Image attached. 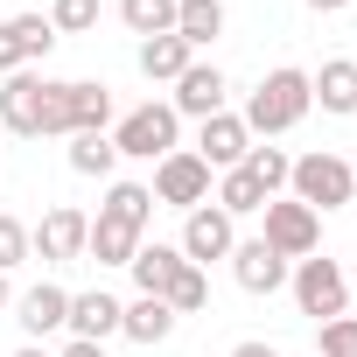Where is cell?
<instances>
[{"label":"cell","mask_w":357,"mask_h":357,"mask_svg":"<svg viewBox=\"0 0 357 357\" xmlns=\"http://www.w3.org/2000/svg\"><path fill=\"white\" fill-rule=\"evenodd\" d=\"M308 70H294V63H280V70H266L259 84H252V98H245V133L252 140H273V133H294L301 119H308Z\"/></svg>","instance_id":"1"},{"label":"cell","mask_w":357,"mask_h":357,"mask_svg":"<svg viewBox=\"0 0 357 357\" xmlns=\"http://www.w3.org/2000/svg\"><path fill=\"white\" fill-rule=\"evenodd\" d=\"M112 126V84L98 77H56L50 84V140H70V133H105Z\"/></svg>","instance_id":"2"},{"label":"cell","mask_w":357,"mask_h":357,"mask_svg":"<svg viewBox=\"0 0 357 357\" xmlns=\"http://www.w3.org/2000/svg\"><path fill=\"white\" fill-rule=\"evenodd\" d=\"M287 197H294V204H308V211L322 218V211H343V204L357 197V175H350V161H343V154L315 147V154H301V161L287 168Z\"/></svg>","instance_id":"3"},{"label":"cell","mask_w":357,"mask_h":357,"mask_svg":"<svg viewBox=\"0 0 357 357\" xmlns=\"http://www.w3.org/2000/svg\"><path fill=\"white\" fill-rule=\"evenodd\" d=\"M112 147L133 154V161H161V154L183 147V119H175L168 98H147V105H133V112L112 126Z\"/></svg>","instance_id":"4"},{"label":"cell","mask_w":357,"mask_h":357,"mask_svg":"<svg viewBox=\"0 0 357 357\" xmlns=\"http://www.w3.org/2000/svg\"><path fill=\"white\" fill-rule=\"evenodd\" d=\"M287 287H294V308L329 322V315H350V280L336 259H294L287 266Z\"/></svg>","instance_id":"5"},{"label":"cell","mask_w":357,"mask_h":357,"mask_svg":"<svg viewBox=\"0 0 357 357\" xmlns=\"http://www.w3.org/2000/svg\"><path fill=\"white\" fill-rule=\"evenodd\" d=\"M259 218H266V231H259V238H266L287 266H294V259H315V245H322V218H315L308 204H294V197H266V211H259Z\"/></svg>","instance_id":"6"},{"label":"cell","mask_w":357,"mask_h":357,"mask_svg":"<svg viewBox=\"0 0 357 357\" xmlns=\"http://www.w3.org/2000/svg\"><path fill=\"white\" fill-rule=\"evenodd\" d=\"M50 84H56V77H36V70L0 77V133L43 140V126H50Z\"/></svg>","instance_id":"7"},{"label":"cell","mask_w":357,"mask_h":357,"mask_svg":"<svg viewBox=\"0 0 357 357\" xmlns=\"http://www.w3.org/2000/svg\"><path fill=\"white\" fill-rule=\"evenodd\" d=\"M147 190H154V204H168V211L190 218L197 204H211V168H204L190 147H175V154L154 161V183H147Z\"/></svg>","instance_id":"8"},{"label":"cell","mask_w":357,"mask_h":357,"mask_svg":"<svg viewBox=\"0 0 357 357\" xmlns=\"http://www.w3.org/2000/svg\"><path fill=\"white\" fill-rule=\"evenodd\" d=\"M231 245H238V218H225L218 204H197L183 218V245H175V252L211 273V259H231Z\"/></svg>","instance_id":"9"},{"label":"cell","mask_w":357,"mask_h":357,"mask_svg":"<svg viewBox=\"0 0 357 357\" xmlns=\"http://www.w3.org/2000/svg\"><path fill=\"white\" fill-rule=\"evenodd\" d=\"M84 238H91V218L77 204H56V211H43V225H29V252L50 259V266L84 259Z\"/></svg>","instance_id":"10"},{"label":"cell","mask_w":357,"mask_h":357,"mask_svg":"<svg viewBox=\"0 0 357 357\" xmlns=\"http://www.w3.org/2000/svg\"><path fill=\"white\" fill-rule=\"evenodd\" d=\"M190 154H197L211 175H225V168H238V161L252 154V133H245V119L225 105V112H211V119L197 126V147H190Z\"/></svg>","instance_id":"11"},{"label":"cell","mask_w":357,"mask_h":357,"mask_svg":"<svg viewBox=\"0 0 357 357\" xmlns=\"http://www.w3.org/2000/svg\"><path fill=\"white\" fill-rule=\"evenodd\" d=\"M225 91H231V84H225V70H218V63H190L183 77H175L168 105H175V119H197V126H204L211 112H225Z\"/></svg>","instance_id":"12"},{"label":"cell","mask_w":357,"mask_h":357,"mask_svg":"<svg viewBox=\"0 0 357 357\" xmlns=\"http://www.w3.org/2000/svg\"><path fill=\"white\" fill-rule=\"evenodd\" d=\"M231 280H238L245 294H273V287H287V259H280L266 238H238V245H231Z\"/></svg>","instance_id":"13"},{"label":"cell","mask_w":357,"mask_h":357,"mask_svg":"<svg viewBox=\"0 0 357 357\" xmlns=\"http://www.w3.org/2000/svg\"><path fill=\"white\" fill-rule=\"evenodd\" d=\"M15 322L29 329V343H43V336H56V329L70 322V294H63L56 280H36L29 294H15Z\"/></svg>","instance_id":"14"},{"label":"cell","mask_w":357,"mask_h":357,"mask_svg":"<svg viewBox=\"0 0 357 357\" xmlns=\"http://www.w3.org/2000/svg\"><path fill=\"white\" fill-rule=\"evenodd\" d=\"M119 315H126V301H112L105 287H91V294H70V336H84V343H105V336H119Z\"/></svg>","instance_id":"15"},{"label":"cell","mask_w":357,"mask_h":357,"mask_svg":"<svg viewBox=\"0 0 357 357\" xmlns=\"http://www.w3.org/2000/svg\"><path fill=\"white\" fill-rule=\"evenodd\" d=\"M308 98H315L322 112L350 119V112H357V63H350V56H329L322 70H308Z\"/></svg>","instance_id":"16"},{"label":"cell","mask_w":357,"mask_h":357,"mask_svg":"<svg viewBox=\"0 0 357 357\" xmlns=\"http://www.w3.org/2000/svg\"><path fill=\"white\" fill-rule=\"evenodd\" d=\"M133 63H140V77H147V84H175V77L197 63V50H190L183 36H147V43L133 50Z\"/></svg>","instance_id":"17"},{"label":"cell","mask_w":357,"mask_h":357,"mask_svg":"<svg viewBox=\"0 0 357 357\" xmlns=\"http://www.w3.org/2000/svg\"><path fill=\"white\" fill-rule=\"evenodd\" d=\"M175 322H183V315H175L161 294H140V301H126V315H119V336H133V343H168L175 336Z\"/></svg>","instance_id":"18"},{"label":"cell","mask_w":357,"mask_h":357,"mask_svg":"<svg viewBox=\"0 0 357 357\" xmlns=\"http://www.w3.org/2000/svg\"><path fill=\"white\" fill-rule=\"evenodd\" d=\"M133 287L140 294H168V280L175 273H183V252H175V245H161V238H140V252H133Z\"/></svg>","instance_id":"19"},{"label":"cell","mask_w":357,"mask_h":357,"mask_svg":"<svg viewBox=\"0 0 357 357\" xmlns=\"http://www.w3.org/2000/svg\"><path fill=\"white\" fill-rule=\"evenodd\" d=\"M98 218H112V225H126V231L147 238V225H154V190H147V183H112L105 204H98Z\"/></svg>","instance_id":"20"},{"label":"cell","mask_w":357,"mask_h":357,"mask_svg":"<svg viewBox=\"0 0 357 357\" xmlns=\"http://www.w3.org/2000/svg\"><path fill=\"white\" fill-rule=\"evenodd\" d=\"M175 36L190 50H211L225 36V0H175Z\"/></svg>","instance_id":"21"},{"label":"cell","mask_w":357,"mask_h":357,"mask_svg":"<svg viewBox=\"0 0 357 357\" xmlns=\"http://www.w3.org/2000/svg\"><path fill=\"white\" fill-rule=\"evenodd\" d=\"M133 252H140V231H126V225H112V218H91L84 259H98V266H133Z\"/></svg>","instance_id":"22"},{"label":"cell","mask_w":357,"mask_h":357,"mask_svg":"<svg viewBox=\"0 0 357 357\" xmlns=\"http://www.w3.org/2000/svg\"><path fill=\"white\" fill-rule=\"evenodd\" d=\"M218 211H225V218H259V211H266V190L245 175V161L218 175Z\"/></svg>","instance_id":"23"},{"label":"cell","mask_w":357,"mask_h":357,"mask_svg":"<svg viewBox=\"0 0 357 357\" xmlns=\"http://www.w3.org/2000/svg\"><path fill=\"white\" fill-rule=\"evenodd\" d=\"M112 168H119L112 133H70V175H112Z\"/></svg>","instance_id":"24"},{"label":"cell","mask_w":357,"mask_h":357,"mask_svg":"<svg viewBox=\"0 0 357 357\" xmlns=\"http://www.w3.org/2000/svg\"><path fill=\"white\" fill-rule=\"evenodd\" d=\"M119 22L147 43V36H175V0H119Z\"/></svg>","instance_id":"25"},{"label":"cell","mask_w":357,"mask_h":357,"mask_svg":"<svg viewBox=\"0 0 357 357\" xmlns=\"http://www.w3.org/2000/svg\"><path fill=\"white\" fill-rule=\"evenodd\" d=\"M161 301H168L175 315H204V308H211V273L183 259V273H175V280H168V294H161Z\"/></svg>","instance_id":"26"},{"label":"cell","mask_w":357,"mask_h":357,"mask_svg":"<svg viewBox=\"0 0 357 357\" xmlns=\"http://www.w3.org/2000/svg\"><path fill=\"white\" fill-rule=\"evenodd\" d=\"M287 168H294V161H287L280 147H259V140H252V154H245V175H252V183H259L266 197H280V190H287Z\"/></svg>","instance_id":"27"},{"label":"cell","mask_w":357,"mask_h":357,"mask_svg":"<svg viewBox=\"0 0 357 357\" xmlns=\"http://www.w3.org/2000/svg\"><path fill=\"white\" fill-rule=\"evenodd\" d=\"M50 29H56V36H84V29H98V0H50Z\"/></svg>","instance_id":"28"},{"label":"cell","mask_w":357,"mask_h":357,"mask_svg":"<svg viewBox=\"0 0 357 357\" xmlns=\"http://www.w3.org/2000/svg\"><path fill=\"white\" fill-rule=\"evenodd\" d=\"M15 29H22V56H29V63H43V56L56 50V29H50V15H15Z\"/></svg>","instance_id":"29"},{"label":"cell","mask_w":357,"mask_h":357,"mask_svg":"<svg viewBox=\"0 0 357 357\" xmlns=\"http://www.w3.org/2000/svg\"><path fill=\"white\" fill-rule=\"evenodd\" d=\"M22 259H36V252H29V225L0 211V273H15Z\"/></svg>","instance_id":"30"},{"label":"cell","mask_w":357,"mask_h":357,"mask_svg":"<svg viewBox=\"0 0 357 357\" xmlns=\"http://www.w3.org/2000/svg\"><path fill=\"white\" fill-rule=\"evenodd\" d=\"M315 357H357V315H329L322 322V350Z\"/></svg>","instance_id":"31"},{"label":"cell","mask_w":357,"mask_h":357,"mask_svg":"<svg viewBox=\"0 0 357 357\" xmlns=\"http://www.w3.org/2000/svg\"><path fill=\"white\" fill-rule=\"evenodd\" d=\"M15 70H29V56H22V29L8 15V22H0V77H15Z\"/></svg>","instance_id":"32"},{"label":"cell","mask_w":357,"mask_h":357,"mask_svg":"<svg viewBox=\"0 0 357 357\" xmlns=\"http://www.w3.org/2000/svg\"><path fill=\"white\" fill-rule=\"evenodd\" d=\"M56 357H105V343H84V336H70V343H63Z\"/></svg>","instance_id":"33"},{"label":"cell","mask_w":357,"mask_h":357,"mask_svg":"<svg viewBox=\"0 0 357 357\" xmlns=\"http://www.w3.org/2000/svg\"><path fill=\"white\" fill-rule=\"evenodd\" d=\"M231 357H280L273 343H259V336H245V343H231Z\"/></svg>","instance_id":"34"},{"label":"cell","mask_w":357,"mask_h":357,"mask_svg":"<svg viewBox=\"0 0 357 357\" xmlns=\"http://www.w3.org/2000/svg\"><path fill=\"white\" fill-rule=\"evenodd\" d=\"M301 8H308V15H343L350 0H301Z\"/></svg>","instance_id":"35"},{"label":"cell","mask_w":357,"mask_h":357,"mask_svg":"<svg viewBox=\"0 0 357 357\" xmlns=\"http://www.w3.org/2000/svg\"><path fill=\"white\" fill-rule=\"evenodd\" d=\"M15 357H56V350H43V343H22V350H15Z\"/></svg>","instance_id":"36"},{"label":"cell","mask_w":357,"mask_h":357,"mask_svg":"<svg viewBox=\"0 0 357 357\" xmlns=\"http://www.w3.org/2000/svg\"><path fill=\"white\" fill-rule=\"evenodd\" d=\"M0 308H15V287H8V273H0Z\"/></svg>","instance_id":"37"},{"label":"cell","mask_w":357,"mask_h":357,"mask_svg":"<svg viewBox=\"0 0 357 357\" xmlns=\"http://www.w3.org/2000/svg\"><path fill=\"white\" fill-rule=\"evenodd\" d=\"M350 175H357V161H350Z\"/></svg>","instance_id":"38"}]
</instances>
